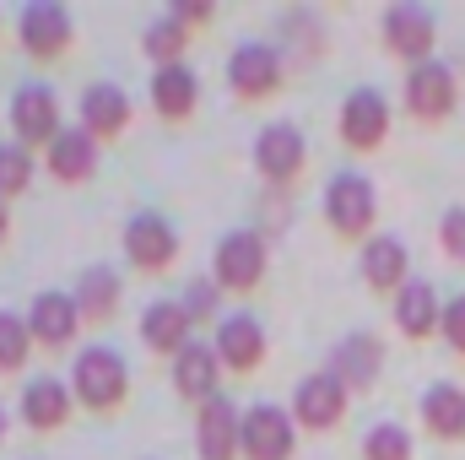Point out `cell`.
I'll return each mask as SVG.
<instances>
[{
    "mask_svg": "<svg viewBox=\"0 0 465 460\" xmlns=\"http://www.w3.org/2000/svg\"><path fill=\"white\" fill-rule=\"evenodd\" d=\"M71 390H76V401H82V406H93V412H114L119 401H124V390H130L124 357L109 352V346H87V352L76 357Z\"/></svg>",
    "mask_w": 465,
    "mask_h": 460,
    "instance_id": "6da1fadb",
    "label": "cell"
},
{
    "mask_svg": "<svg viewBox=\"0 0 465 460\" xmlns=\"http://www.w3.org/2000/svg\"><path fill=\"white\" fill-rule=\"evenodd\" d=\"M265 276V238L254 228H232L217 238V255H212V282L223 293H249L260 287Z\"/></svg>",
    "mask_w": 465,
    "mask_h": 460,
    "instance_id": "7a4b0ae2",
    "label": "cell"
},
{
    "mask_svg": "<svg viewBox=\"0 0 465 460\" xmlns=\"http://www.w3.org/2000/svg\"><path fill=\"white\" fill-rule=\"evenodd\" d=\"M384 44H390V55H401V60H411V65H428V60H433V44H439L433 11L417 5V0H395V5L384 11Z\"/></svg>",
    "mask_w": 465,
    "mask_h": 460,
    "instance_id": "3957f363",
    "label": "cell"
},
{
    "mask_svg": "<svg viewBox=\"0 0 465 460\" xmlns=\"http://www.w3.org/2000/svg\"><path fill=\"white\" fill-rule=\"evenodd\" d=\"M325 217H331V228L341 233V238H362V233L373 228V217H379L373 185L362 174H336L325 185Z\"/></svg>",
    "mask_w": 465,
    "mask_h": 460,
    "instance_id": "277c9868",
    "label": "cell"
},
{
    "mask_svg": "<svg viewBox=\"0 0 465 460\" xmlns=\"http://www.w3.org/2000/svg\"><path fill=\"white\" fill-rule=\"evenodd\" d=\"M292 450H298V423L287 406L260 401L243 412V455L249 460H292Z\"/></svg>",
    "mask_w": 465,
    "mask_h": 460,
    "instance_id": "5b68a950",
    "label": "cell"
},
{
    "mask_svg": "<svg viewBox=\"0 0 465 460\" xmlns=\"http://www.w3.org/2000/svg\"><path fill=\"white\" fill-rule=\"evenodd\" d=\"M347 385L325 368V374H303L298 379V390H292V423L298 428H314V434H325V428H336L341 423V412H347Z\"/></svg>",
    "mask_w": 465,
    "mask_h": 460,
    "instance_id": "8992f818",
    "label": "cell"
},
{
    "mask_svg": "<svg viewBox=\"0 0 465 460\" xmlns=\"http://www.w3.org/2000/svg\"><path fill=\"white\" fill-rule=\"evenodd\" d=\"M16 33H22V49L33 60H54L71 49V11L60 0H27L16 16Z\"/></svg>",
    "mask_w": 465,
    "mask_h": 460,
    "instance_id": "52a82bcc",
    "label": "cell"
},
{
    "mask_svg": "<svg viewBox=\"0 0 465 460\" xmlns=\"http://www.w3.org/2000/svg\"><path fill=\"white\" fill-rule=\"evenodd\" d=\"M195 450L201 460H232L243 455V412L232 406L228 395H212L195 417Z\"/></svg>",
    "mask_w": 465,
    "mask_h": 460,
    "instance_id": "ba28073f",
    "label": "cell"
},
{
    "mask_svg": "<svg viewBox=\"0 0 465 460\" xmlns=\"http://www.w3.org/2000/svg\"><path fill=\"white\" fill-rule=\"evenodd\" d=\"M124 255H130L141 271H168L173 255H179V233H173L168 217H157V212H135V217L124 223Z\"/></svg>",
    "mask_w": 465,
    "mask_h": 460,
    "instance_id": "9c48e42d",
    "label": "cell"
},
{
    "mask_svg": "<svg viewBox=\"0 0 465 460\" xmlns=\"http://www.w3.org/2000/svg\"><path fill=\"white\" fill-rule=\"evenodd\" d=\"M303 157H309L303 130L287 125V119H276V125H265V130L254 135V168H260L271 185H287V179L303 168Z\"/></svg>",
    "mask_w": 465,
    "mask_h": 460,
    "instance_id": "30bf717a",
    "label": "cell"
},
{
    "mask_svg": "<svg viewBox=\"0 0 465 460\" xmlns=\"http://www.w3.org/2000/svg\"><path fill=\"white\" fill-rule=\"evenodd\" d=\"M11 130L27 141V146H49L65 125H60V104H54V93L44 87V82H27V87H16V98H11Z\"/></svg>",
    "mask_w": 465,
    "mask_h": 460,
    "instance_id": "8fae6325",
    "label": "cell"
},
{
    "mask_svg": "<svg viewBox=\"0 0 465 460\" xmlns=\"http://www.w3.org/2000/svg\"><path fill=\"white\" fill-rule=\"evenodd\" d=\"M406 109L417 119H450L455 115V71L444 60L411 65V76H406Z\"/></svg>",
    "mask_w": 465,
    "mask_h": 460,
    "instance_id": "7c38bea8",
    "label": "cell"
},
{
    "mask_svg": "<svg viewBox=\"0 0 465 460\" xmlns=\"http://www.w3.org/2000/svg\"><path fill=\"white\" fill-rule=\"evenodd\" d=\"M384 130H390V104H384V93H373V87L347 93V104H341V141L357 146V152H373V146L384 141Z\"/></svg>",
    "mask_w": 465,
    "mask_h": 460,
    "instance_id": "4fadbf2b",
    "label": "cell"
},
{
    "mask_svg": "<svg viewBox=\"0 0 465 460\" xmlns=\"http://www.w3.org/2000/svg\"><path fill=\"white\" fill-rule=\"evenodd\" d=\"M228 82L243 93V98L276 93V82H282V55H276L271 44H238V49L228 55Z\"/></svg>",
    "mask_w": 465,
    "mask_h": 460,
    "instance_id": "5bb4252c",
    "label": "cell"
},
{
    "mask_svg": "<svg viewBox=\"0 0 465 460\" xmlns=\"http://www.w3.org/2000/svg\"><path fill=\"white\" fill-rule=\"evenodd\" d=\"M217 374H223V357H217L212 342H190L173 357V385H179L184 401H201V406H206L212 395H223V390H217Z\"/></svg>",
    "mask_w": 465,
    "mask_h": 460,
    "instance_id": "9a60e30c",
    "label": "cell"
},
{
    "mask_svg": "<svg viewBox=\"0 0 465 460\" xmlns=\"http://www.w3.org/2000/svg\"><path fill=\"white\" fill-rule=\"evenodd\" d=\"M27 325H33V342L44 346H71L76 336V325H82V309H76V293H38L33 298V315H27Z\"/></svg>",
    "mask_w": 465,
    "mask_h": 460,
    "instance_id": "2e32d148",
    "label": "cell"
},
{
    "mask_svg": "<svg viewBox=\"0 0 465 460\" xmlns=\"http://www.w3.org/2000/svg\"><path fill=\"white\" fill-rule=\"evenodd\" d=\"M217 357H223V368L232 374H249L260 357H265V331H260V320L254 315H228V320H217Z\"/></svg>",
    "mask_w": 465,
    "mask_h": 460,
    "instance_id": "e0dca14e",
    "label": "cell"
},
{
    "mask_svg": "<svg viewBox=\"0 0 465 460\" xmlns=\"http://www.w3.org/2000/svg\"><path fill=\"white\" fill-rule=\"evenodd\" d=\"M406 265H411V255H406V244L401 238H390V233H379V238H368L362 244V282L373 287V293H401L411 276H406Z\"/></svg>",
    "mask_w": 465,
    "mask_h": 460,
    "instance_id": "ac0fdd59",
    "label": "cell"
},
{
    "mask_svg": "<svg viewBox=\"0 0 465 460\" xmlns=\"http://www.w3.org/2000/svg\"><path fill=\"white\" fill-rule=\"evenodd\" d=\"M379 368H384V346L379 336H341V346L331 352V374L347 385V390H368L373 379H379Z\"/></svg>",
    "mask_w": 465,
    "mask_h": 460,
    "instance_id": "d6986e66",
    "label": "cell"
},
{
    "mask_svg": "<svg viewBox=\"0 0 465 460\" xmlns=\"http://www.w3.org/2000/svg\"><path fill=\"white\" fill-rule=\"evenodd\" d=\"M201 104V76L179 60V65H157L152 76V109L163 119H190Z\"/></svg>",
    "mask_w": 465,
    "mask_h": 460,
    "instance_id": "ffe728a7",
    "label": "cell"
},
{
    "mask_svg": "<svg viewBox=\"0 0 465 460\" xmlns=\"http://www.w3.org/2000/svg\"><path fill=\"white\" fill-rule=\"evenodd\" d=\"M124 125H130V98H124V87L93 82V87L82 93V130H87L93 141H109Z\"/></svg>",
    "mask_w": 465,
    "mask_h": 460,
    "instance_id": "44dd1931",
    "label": "cell"
},
{
    "mask_svg": "<svg viewBox=\"0 0 465 460\" xmlns=\"http://www.w3.org/2000/svg\"><path fill=\"white\" fill-rule=\"evenodd\" d=\"M395 325L411 336V342H422V336H433L439 325H444V304H439V293L428 287V282H406L401 293H395Z\"/></svg>",
    "mask_w": 465,
    "mask_h": 460,
    "instance_id": "7402d4cb",
    "label": "cell"
},
{
    "mask_svg": "<svg viewBox=\"0 0 465 460\" xmlns=\"http://www.w3.org/2000/svg\"><path fill=\"white\" fill-rule=\"evenodd\" d=\"M141 342L152 346V352L179 357L184 346L195 342V336H190V315H184V304H173V298L146 304V315H141Z\"/></svg>",
    "mask_w": 465,
    "mask_h": 460,
    "instance_id": "603a6c76",
    "label": "cell"
},
{
    "mask_svg": "<svg viewBox=\"0 0 465 460\" xmlns=\"http://www.w3.org/2000/svg\"><path fill=\"white\" fill-rule=\"evenodd\" d=\"M44 157H49V174H54V179L82 185V179L93 174V163H98V141L76 125V130H60V135L44 146Z\"/></svg>",
    "mask_w": 465,
    "mask_h": 460,
    "instance_id": "cb8c5ba5",
    "label": "cell"
},
{
    "mask_svg": "<svg viewBox=\"0 0 465 460\" xmlns=\"http://www.w3.org/2000/svg\"><path fill=\"white\" fill-rule=\"evenodd\" d=\"M71 401H76V390L44 374V379H33V385L22 390V423H27V428H60V423L71 417Z\"/></svg>",
    "mask_w": 465,
    "mask_h": 460,
    "instance_id": "d4e9b609",
    "label": "cell"
},
{
    "mask_svg": "<svg viewBox=\"0 0 465 460\" xmlns=\"http://www.w3.org/2000/svg\"><path fill=\"white\" fill-rule=\"evenodd\" d=\"M422 423L439 439H465V390L460 385H428L422 395Z\"/></svg>",
    "mask_w": 465,
    "mask_h": 460,
    "instance_id": "484cf974",
    "label": "cell"
},
{
    "mask_svg": "<svg viewBox=\"0 0 465 460\" xmlns=\"http://www.w3.org/2000/svg\"><path fill=\"white\" fill-rule=\"evenodd\" d=\"M76 309H82V320H109L119 309V271L87 265L82 282H76Z\"/></svg>",
    "mask_w": 465,
    "mask_h": 460,
    "instance_id": "4316f807",
    "label": "cell"
},
{
    "mask_svg": "<svg viewBox=\"0 0 465 460\" xmlns=\"http://www.w3.org/2000/svg\"><path fill=\"white\" fill-rule=\"evenodd\" d=\"M184 44H190V27H184L179 16H157V22L141 27V49H146L157 65H179Z\"/></svg>",
    "mask_w": 465,
    "mask_h": 460,
    "instance_id": "83f0119b",
    "label": "cell"
},
{
    "mask_svg": "<svg viewBox=\"0 0 465 460\" xmlns=\"http://www.w3.org/2000/svg\"><path fill=\"white\" fill-rule=\"evenodd\" d=\"M27 352H33V325H27V320H16L11 309H0V374L22 368V363H27Z\"/></svg>",
    "mask_w": 465,
    "mask_h": 460,
    "instance_id": "f1b7e54d",
    "label": "cell"
},
{
    "mask_svg": "<svg viewBox=\"0 0 465 460\" xmlns=\"http://www.w3.org/2000/svg\"><path fill=\"white\" fill-rule=\"evenodd\" d=\"M362 460H411V434L401 423H379L362 439Z\"/></svg>",
    "mask_w": 465,
    "mask_h": 460,
    "instance_id": "f546056e",
    "label": "cell"
},
{
    "mask_svg": "<svg viewBox=\"0 0 465 460\" xmlns=\"http://www.w3.org/2000/svg\"><path fill=\"white\" fill-rule=\"evenodd\" d=\"M27 185H33V157H27V146L5 141L0 146V201L5 195H22Z\"/></svg>",
    "mask_w": 465,
    "mask_h": 460,
    "instance_id": "4dcf8cb0",
    "label": "cell"
},
{
    "mask_svg": "<svg viewBox=\"0 0 465 460\" xmlns=\"http://www.w3.org/2000/svg\"><path fill=\"white\" fill-rule=\"evenodd\" d=\"M217 293H223V287H217L212 276H201V282H190V287H184V298H179V304H184V315H190V320H206V315L217 309Z\"/></svg>",
    "mask_w": 465,
    "mask_h": 460,
    "instance_id": "1f68e13d",
    "label": "cell"
},
{
    "mask_svg": "<svg viewBox=\"0 0 465 460\" xmlns=\"http://www.w3.org/2000/svg\"><path fill=\"white\" fill-rule=\"evenodd\" d=\"M439 244H444L450 260H465V206L444 212V223H439Z\"/></svg>",
    "mask_w": 465,
    "mask_h": 460,
    "instance_id": "d6a6232c",
    "label": "cell"
},
{
    "mask_svg": "<svg viewBox=\"0 0 465 460\" xmlns=\"http://www.w3.org/2000/svg\"><path fill=\"white\" fill-rule=\"evenodd\" d=\"M439 336L455 346V352H465V293L444 304V325H439Z\"/></svg>",
    "mask_w": 465,
    "mask_h": 460,
    "instance_id": "836d02e7",
    "label": "cell"
},
{
    "mask_svg": "<svg viewBox=\"0 0 465 460\" xmlns=\"http://www.w3.org/2000/svg\"><path fill=\"white\" fill-rule=\"evenodd\" d=\"M168 16H179V22L190 27V22H206V16H212V5H206V0H173V5H168Z\"/></svg>",
    "mask_w": 465,
    "mask_h": 460,
    "instance_id": "e575fe53",
    "label": "cell"
},
{
    "mask_svg": "<svg viewBox=\"0 0 465 460\" xmlns=\"http://www.w3.org/2000/svg\"><path fill=\"white\" fill-rule=\"evenodd\" d=\"M5 233H11V217H5V201H0V244H5Z\"/></svg>",
    "mask_w": 465,
    "mask_h": 460,
    "instance_id": "d590c367",
    "label": "cell"
},
{
    "mask_svg": "<svg viewBox=\"0 0 465 460\" xmlns=\"http://www.w3.org/2000/svg\"><path fill=\"white\" fill-rule=\"evenodd\" d=\"M0 434H5V412H0Z\"/></svg>",
    "mask_w": 465,
    "mask_h": 460,
    "instance_id": "8d00e7d4",
    "label": "cell"
}]
</instances>
